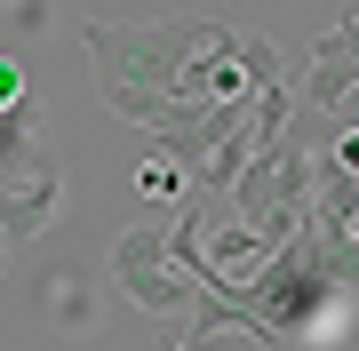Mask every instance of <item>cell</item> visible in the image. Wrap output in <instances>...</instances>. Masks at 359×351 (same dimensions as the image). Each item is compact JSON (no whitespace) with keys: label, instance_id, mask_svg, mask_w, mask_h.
<instances>
[{"label":"cell","instance_id":"1","mask_svg":"<svg viewBox=\"0 0 359 351\" xmlns=\"http://www.w3.org/2000/svg\"><path fill=\"white\" fill-rule=\"evenodd\" d=\"M80 40H88L104 104L120 120H136L160 144V160H176L184 176L256 112L264 88L287 80L280 40L271 32H240L224 16H160V25L88 16Z\"/></svg>","mask_w":359,"mask_h":351},{"label":"cell","instance_id":"2","mask_svg":"<svg viewBox=\"0 0 359 351\" xmlns=\"http://www.w3.org/2000/svg\"><path fill=\"white\" fill-rule=\"evenodd\" d=\"M231 303L264 327V343H327V327L344 336L351 312V247H327L320 223H304L248 280H231Z\"/></svg>","mask_w":359,"mask_h":351},{"label":"cell","instance_id":"3","mask_svg":"<svg viewBox=\"0 0 359 351\" xmlns=\"http://www.w3.org/2000/svg\"><path fill=\"white\" fill-rule=\"evenodd\" d=\"M231 200H240V223L264 247H280L287 232H304L311 223V144L295 128H280L240 176H231Z\"/></svg>","mask_w":359,"mask_h":351},{"label":"cell","instance_id":"4","mask_svg":"<svg viewBox=\"0 0 359 351\" xmlns=\"http://www.w3.org/2000/svg\"><path fill=\"white\" fill-rule=\"evenodd\" d=\"M112 280H120V296H128L136 312H152V319H184L200 303L192 287H184V272L168 263L160 223H128V232L112 240Z\"/></svg>","mask_w":359,"mask_h":351},{"label":"cell","instance_id":"5","mask_svg":"<svg viewBox=\"0 0 359 351\" xmlns=\"http://www.w3.org/2000/svg\"><path fill=\"white\" fill-rule=\"evenodd\" d=\"M56 208H65V168H56V160L0 176V247H8V256L32 247V240L56 223Z\"/></svg>","mask_w":359,"mask_h":351},{"label":"cell","instance_id":"6","mask_svg":"<svg viewBox=\"0 0 359 351\" xmlns=\"http://www.w3.org/2000/svg\"><path fill=\"white\" fill-rule=\"evenodd\" d=\"M351 32H359V25L344 16V25H335V32L320 40V56H311V80L295 88V96H304L311 112H327L335 128H351V48H359Z\"/></svg>","mask_w":359,"mask_h":351},{"label":"cell","instance_id":"7","mask_svg":"<svg viewBox=\"0 0 359 351\" xmlns=\"http://www.w3.org/2000/svg\"><path fill=\"white\" fill-rule=\"evenodd\" d=\"M136 192L144 200H184V168H176V160H136Z\"/></svg>","mask_w":359,"mask_h":351},{"label":"cell","instance_id":"8","mask_svg":"<svg viewBox=\"0 0 359 351\" xmlns=\"http://www.w3.org/2000/svg\"><path fill=\"white\" fill-rule=\"evenodd\" d=\"M16 96H25V64H16V56H0V112H8Z\"/></svg>","mask_w":359,"mask_h":351},{"label":"cell","instance_id":"9","mask_svg":"<svg viewBox=\"0 0 359 351\" xmlns=\"http://www.w3.org/2000/svg\"><path fill=\"white\" fill-rule=\"evenodd\" d=\"M168 351H184V343H168ZM200 351H216V343H200Z\"/></svg>","mask_w":359,"mask_h":351}]
</instances>
